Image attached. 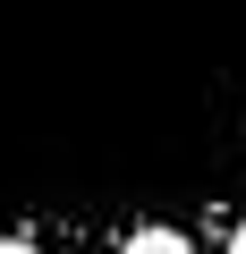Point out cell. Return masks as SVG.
<instances>
[{"label":"cell","instance_id":"3","mask_svg":"<svg viewBox=\"0 0 246 254\" xmlns=\"http://www.w3.org/2000/svg\"><path fill=\"white\" fill-rule=\"evenodd\" d=\"M229 254H246V220H238V229H229Z\"/></svg>","mask_w":246,"mask_h":254},{"label":"cell","instance_id":"2","mask_svg":"<svg viewBox=\"0 0 246 254\" xmlns=\"http://www.w3.org/2000/svg\"><path fill=\"white\" fill-rule=\"evenodd\" d=\"M0 254H34V246H26V237H0Z\"/></svg>","mask_w":246,"mask_h":254},{"label":"cell","instance_id":"1","mask_svg":"<svg viewBox=\"0 0 246 254\" xmlns=\"http://www.w3.org/2000/svg\"><path fill=\"white\" fill-rule=\"evenodd\" d=\"M119 254H195V246H187L178 229H136V237L119 246Z\"/></svg>","mask_w":246,"mask_h":254}]
</instances>
